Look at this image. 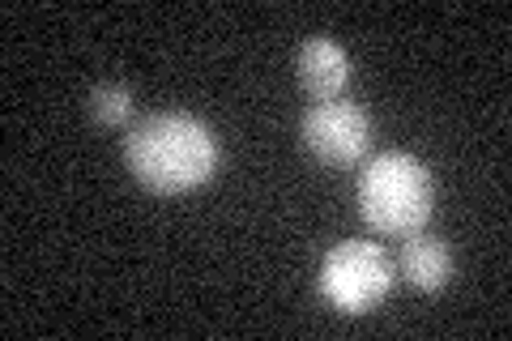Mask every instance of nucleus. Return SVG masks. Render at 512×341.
<instances>
[{"label":"nucleus","instance_id":"obj_1","mask_svg":"<svg viewBox=\"0 0 512 341\" xmlns=\"http://www.w3.org/2000/svg\"><path fill=\"white\" fill-rule=\"evenodd\" d=\"M124 162L141 188L175 197L201 188L218 171V137L188 111H154L128 128Z\"/></svg>","mask_w":512,"mask_h":341},{"label":"nucleus","instance_id":"obj_2","mask_svg":"<svg viewBox=\"0 0 512 341\" xmlns=\"http://www.w3.org/2000/svg\"><path fill=\"white\" fill-rule=\"evenodd\" d=\"M355 197H359V214L372 231L406 239L427 226L431 205H436V184H431L427 162L402 150H389L376 154L359 171Z\"/></svg>","mask_w":512,"mask_h":341},{"label":"nucleus","instance_id":"obj_5","mask_svg":"<svg viewBox=\"0 0 512 341\" xmlns=\"http://www.w3.org/2000/svg\"><path fill=\"white\" fill-rule=\"evenodd\" d=\"M295 73L303 81V90L312 94V99H338V94L346 90V81H350V56L342 52L333 39L325 35H316L299 47V56H295Z\"/></svg>","mask_w":512,"mask_h":341},{"label":"nucleus","instance_id":"obj_6","mask_svg":"<svg viewBox=\"0 0 512 341\" xmlns=\"http://www.w3.org/2000/svg\"><path fill=\"white\" fill-rule=\"evenodd\" d=\"M397 273H402L414 290L436 295V290H444L448 278H453V252H448L444 239L414 231V235H406L402 252H397Z\"/></svg>","mask_w":512,"mask_h":341},{"label":"nucleus","instance_id":"obj_7","mask_svg":"<svg viewBox=\"0 0 512 341\" xmlns=\"http://www.w3.org/2000/svg\"><path fill=\"white\" fill-rule=\"evenodd\" d=\"M86 107H90L94 124H103V128H120V124L128 120V111H133V94H128V90L120 86V81H103V86H94V90H90Z\"/></svg>","mask_w":512,"mask_h":341},{"label":"nucleus","instance_id":"obj_3","mask_svg":"<svg viewBox=\"0 0 512 341\" xmlns=\"http://www.w3.org/2000/svg\"><path fill=\"white\" fill-rule=\"evenodd\" d=\"M320 299L342 316H363L393 290V261L372 239H342L320 261Z\"/></svg>","mask_w":512,"mask_h":341},{"label":"nucleus","instance_id":"obj_4","mask_svg":"<svg viewBox=\"0 0 512 341\" xmlns=\"http://www.w3.org/2000/svg\"><path fill=\"white\" fill-rule=\"evenodd\" d=\"M372 141V124H367L363 107L350 99H325L303 116V145L325 162V167H350L367 154Z\"/></svg>","mask_w":512,"mask_h":341}]
</instances>
